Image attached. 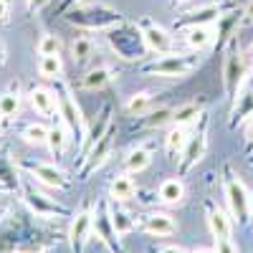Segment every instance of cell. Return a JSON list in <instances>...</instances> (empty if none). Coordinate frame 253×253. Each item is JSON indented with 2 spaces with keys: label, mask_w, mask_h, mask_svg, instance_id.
Wrapping results in <instances>:
<instances>
[{
  "label": "cell",
  "mask_w": 253,
  "mask_h": 253,
  "mask_svg": "<svg viewBox=\"0 0 253 253\" xmlns=\"http://www.w3.org/2000/svg\"><path fill=\"white\" fill-rule=\"evenodd\" d=\"M150 162H152V150L150 147H134V150H129L126 157H124V172H129V175L142 172V170L150 167Z\"/></svg>",
  "instance_id": "29"
},
{
  "label": "cell",
  "mask_w": 253,
  "mask_h": 253,
  "mask_svg": "<svg viewBox=\"0 0 253 253\" xmlns=\"http://www.w3.org/2000/svg\"><path fill=\"white\" fill-rule=\"evenodd\" d=\"M248 56H251V58H253V43H251V48H248Z\"/></svg>",
  "instance_id": "51"
},
{
  "label": "cell",
  "mask_w": 253,
  "mask_h": 253,
  "mask_svg": "<svg viewBox=\"0 0 253 253\" xmlns=\"http://www.w3.org/2000/svg\"><path fill=\"white\" fill-rule=\"evenodd\" d=\"M8 213H10V205H0V223L8 218Z\"/></svg>",
  "instance_id": "47"
},
{
  "label": "cell",
  "mask_w": 253,
  "mask_h": 253,
  "mask_svg": "<svg viewBox=\"0 0 253 253\" xmlns=\"http://www.w3.org/2000/svg\"><path fill=\"white\" fill-rule=\"evenodd\" d=\"M243 152H246V157L253 152V117L246 122V139H243Z\"/></svg>",
  "instance_id": "39"
},
{
  "label": "cell",
  "mask_w": 253,
  "mask_h": 253,
  "mask_svg": "<svg viewBox=\"0 0 253 253\" xmlns=\"http://www.w3.org/2000/svg\"><path fill=\"white\" fill-rule=\"evenodd\" d=\"M246 160H248V165H251V167H253V152H251V155H248V157H246Z\"/></svg>",
  "instance_id": "50"
},
{
  "label": "cell",
  "mask_w": 253,
  "mask_h": 253,
  "mask_svg": "<svg viewBox=\"0 0 253 253\" xmlns=\"http://www.w3.org/2000/svg\"><path fill=\"white\" fill-rule=\"evenodd\" d=\"M223 89H225V101L233 107V101L238 99V91L248 79V61L246 53L238 46V38H233L223 51Z\"/></svg>",
  "instance_id": "6"
},
{
  "label": "cell",
  "mask_w": 253,
  "mask_h": 253,
  "mask_svg": "<svg viewBox=\"0 0 253 253\" xmlns=\"http://www.w3.org/2000/svg\"><path fill=\"white\" fill-rule=\"evenodd\" d=\"M10 20V3L8 0H0V26H5Z\"/></svg>",
  "instance_id": "43"
},
{
  "label": "cell",
  "mask_w": 253,
  "mask_h": 253,
  "mask_svg": "<svg viewBox=\"0 0 253 253\" xmlns=\"http://www.w3.org/2000/svg\"><path fill=\"white\" fill-rule=\"evenodd\" d=\"M53 91H56V99H58V119L66 124L69 134L76 142V150H81L84 137H86V122H84V117H81V107L76 104V96H74L71 86L63 79H56Z\"/></svg>",
  "instance_id": "7"
},
{
  "label": "cell",
  "mask_w": 253,
  "mask_h": 253,
  "mask_svg": "<svg viewBox=\"0 0 253 253\" xmlns=\"http://www.w3.org/2000/svg\"><path fill=\"white\" fill-rule=\"evenodd\" d=\"M0 195H10V193H8V190L3 187V185H0Z\"/></svg>",
  "instance_id": "49"
},
{
  "label": "cell",
  "mask_w": 253,
  "mask_h": 253,
  "mask_svg": "<svg viewBox=\"0 0 253 253\" xmlns=\"http://www.w3.org/2000/svg\"><path fill=\"white\" fill-rule=\"evenodd\" d=\"M137 26H139L142 36H144V43H147V48H150L152 53L162 56V53H170V51H175V41H172L170 31L162 28L160 23H155L152 18H142V20H137Z\"/></svg>",
  "instance_id": "16"
},
{
  "label": "cell",
  "mask_w": 253,
  "mask_h": 253,
  "mask_svg": "<svg viewBox=\"0 0 253 253\" xmlns=\"http://www.w3.org/2000/svg\"><path fill=\"white\" fill-rule=\"evenodd\" d=\"M20 172L31 175L36 182L53 187V190H71V177H66V172L61 167L51 165V162H38V160H18Z\"/></svg>",
  "instance_id": "13"
},
{
  "label": "cell",
  "mask_w": 253,
  "mask_h": 253,
  "mask_svg": "<svg viewBox=\"0 0 253 253\" xmlns=\"http://www.w3.org/2000/svg\"><path fill=\"white\" fill-rule=\"evenodd\" d=\"M215 253H238V248H236V243L230 241V238H220V241H215V248H213Z\"/></svg>",
  "instance_id": "40"
},
{
  "label": "cell",
  "mask_w": 253,
  "mask_h": 253,
  "mask_svg": "<svg viewBox=\"0 0 253 253\" xmlns=\"http://www.w3.org/2000/svg\"><path fill=\"white\" fill-rule=\"evenodd\" d=\"M241 26H243V8L233 5L230 10H225V13L215 20V23H213V31H215L213 51H215V53H223L230 41L238 38V28H241Z\"/></svg>",
  "instance_id": "14"
},
{
  "label": "cell",
  "mask_w": 253,
  "mask_h": 253,
  "mask_svg": "<svg viewBox=\"0 0 253 253\" xmlns=\"http://www.w3.org/2000/svg\"><path fill=\"white\" fill-rule=\"evenodd\" d=\"M112 220H114V228H117V233L119 236H126V233H132L134 230V218H132V213H126V210L119 205V203H114L112 205Z\"/></svg>",
  "instance_id": "37"
},
{
  "label": "cell",
  "mask_w": 253,
  "mask_h": 253,
  "mask_svg": "<svg viewBox=\"0 0 253 253\" xmlns=\"http://www.w3.org/2000/svg\"><path fill=\"white\" fill-rule=\"evenodd\" d=\"M220 175H223V190H225V203H228V210H230V218H233L236 225L246 228L251 223V193H248V187L236 175L230 162H223Z\"/></svg>",
  "instance_id": "5"
},
{
  "label": "cell",
  "mask_w": 253,
  "mask_h": 253,
  "mask_svg": "<svg viewBox=\"0 0 253 253\" xmlns=\"http://www.w3.org/2000/svg\"><path fill=\"white\" fill-rule=\"evenodd\" d=\"M208 132H210V117H208V112H203L200 119L193 126V132L187 134V144H185V150L180 155V162H177V177H185L205 157V152H208Z\"/></svg>",
  "instance_id": "9"
},
{
  "label": "cell",
  "mask_w": 253,
  "mask_h": 253,
  "mask_svg": "<svg viewBox=\"0 0 253 253\" xmlns=\"http://www.w3.org/2000/svg\"><path fill=\"white\" fill-rule=\"evenodd\" d=\"M20 139H23L26 144H36V147L46 144L48 142V126L41 124V122H31L20 129Z\"/></svg>",
  "instance_id": "36"
},
{
  "label": "cell",
  "mask_w": 253,
  "mask_h": 253,
  "mask_svg": "<svg viewBox=\"0 0 253 253\" xmlns=\"http://www.w3.org/2000/svg\"><path fill=\"white\" fill-rule=\"evenodd\" d=\"M63 63H61V53H51V56H41L38 58V76H43L48 81L61 79Z\"/></svg>",
  "instance_id": "34"
},
{
  "label": "cell",
  "mask_w": 253,
  "mask_h": 253,
  "mask_svg": "<svg viewBox=\"0 0 253 253\" xmlns=\"http://www.w3.org/2000/svg\"><path fill=\"white\" fill-rule=\"evenodd\" d=\"M112 114H114V104H112V101H104L101 107H99V112H96V117L86 124V137H84V144H81V150H79V157H84L104 134H107V129L114 124Z\"/></svg>",
  "instance_id": "17"
},
{
  "label": "cell",
  "mask_w": 253,
  "mask_h": 253,
  "mask_svg": "<svg viewBox=\"0 0 253 253\" xmlns=\"http://www.w3.org/2000/svg\"><path fill=\"white\" fill-rule=\"evenodd\" d=\"M251 215H253V195H251Z\"/></svg>",
  "instance_id": "52"
},
{
  "label": "cell",
  "mask_w": 253,
  "mask_h": 253,
  "mask_svg": "<svg viewBox=\"0 0 253 253\" xmlns=\"http://www.w3.org/2000/svg\"><path fill=\"white\" fill-rule=\"evenodd\" d=\"M20 193H23V205L26 210H31L33 218H41V220H56V218H74V210L61 205L56 200H51L46 193L33 185V177L31 175H23V185H20Z\"/></svg>",
  "instance_id": "8"
},
{
  "label": "cell",
  "mask_w": 253,
  "mask_h": 253,
  "mask_svg": "<svg viewBox=\"0 0 253 253\" xmlns=\"http://www.w3.org/2000/svg\"><path fill=\"white\" fill-rule=\"evenodd\" d=\"M28 101L36 114L46 117V119H56L58 117V99H56V91L53 89H46V86H33L28 91Z\"/></svg>",
  "instance_id": "21"
},
{
  "label": "cell",
  "mask_w": 253,
  "mask_h": 253,
  "mask_svg": "<svg viewBox=\"0 0 253 253\" xmlns=\"http://www.w3.org/2000/svg\"><path fill=\"white\" fill-rule=\"evenodd\" d=\"M91 215H94V205L89 200H84V205L79 208V213H74L71 218V228H69V246L74 253H84L91 233Z\"/></svg>",
  "instance_id": "15"
},
{
  "label": "cell",
  "mask_w": 253,
  "mask_h": 253,
  "mask_svg": "<svg viewBox=\"0 0 253 253\" xmlns=\"http://www.w3.org/2000/svg\"><path fill=\"white\" fill-rule=\"evenodd\" d=\"M63 20L74 28L81 31H107L117 23H124V13L104 5V3H84V5H74L71 10L63 13Z\"/></svg>",
  "instance_id": "3"
},
{
  "label": "cell",
  "mask_w": 253,
  "mask_h": 253,
  "mask_svg": "<svg viewBox=\"0 0 253 253\" xmlns=\"http://www.w3.org/2000/svg\"><path fill=\"white\" fill-rule=\"evenodd\" d=\"M251 117H253V76L246 79V84H243L241 91H238V99L233 101V107H230V112H228V126H230V129H236V126H241Z\"/></svg>",
  "instance_id": "18"
},
{
  "label": "cell",
  "mask_w": 253,
  "mask_h": 253,
  "mask_svg": "<svg viewBox=\"0 0 253 253\" xmlns=\"http://www.w3.org/2000/svg\"><path fill=\"white\" fill-rule=\"evenodd\" d=\"M114 137H117V124L109 126L107 134H104L86 155L79 157V162H76V180H89V177L99 170V167H104V162H107L109 155H112Z\"/></svg>",
  "instance_id": "11"
},
{
  "label": "cell",
  "mask_w": 253,
  "mask_h": 253,
  "mask_svg": "<svg viewBox=\"0 0 253 253\" xmlns=\"http://www.w3.org/2000/svg\"><path fill=\"white\" fill-rule=\"evenodd\" d=\"M104 38H107L109 48L126 63H139L147 53H150L139 26L132 23V20H124V23H117V26L107 28L104 31Z\"/></svg>",
  "instance_id": "2"
},
{
  "label": "cell",
  "mask_w": 253,
  "mask_h": 253,
  "mask_svg": "<svg viewBox=\"0 0 253 253\" xmlns=\"http://www.w3.org/2000/svg\"><path fill=\"white\" fill-rule=\"evenodd\" d=\"M74 5H81V0H61V3L56 5V10H53V15H63L66 10H71Z\"/></svg>",
  "instance_id": "42"
},
{
  "label": "cell",
  "mask_w": 253,
  "mask_h": 253,
  "mask_svg": "<svg viewBox=\"0 0 253 253\" xmlns=\"http://www.w3.org/2000/svg\"><path fill=\"white\" fill-rule=\"evenodd\" d=\"M56 243L58 233L36 225L31 210L8 218L5 225L0 228V253H46Z\"/></svg>",
  "instance_id": "1"
},
{
  "label": "cell",
  "mask_w": 253,
  "mask_h": 253,
  "mask_svg": "<svg viewBox=\"0 0 253 253\" xmlns=\"http://www.w3.org/2000/svg\"><path fill=\"white\" fill-rule=\"evenodd\" d=\"M69 134V129H66V124H53V126H48V150H51V157H56V160H61L63 157V150H66V137Z\"/></svg>",
  "instance_id": "31"
},
{
  "label": "cell",
  "mask_w": 253,
  "mask_h": 253,
  "mask_svg": "<svg viewBox=\"0 0 253 253\" xmlns=\"http://www.w3.org/2000/svg\"><path fill=\"white\" fill-rule=\"evenodd\" d=\"M205 215H208V228H210V233H213L215 241L233 236V218L225 210H220L213 200H205Z\"/></svg>",
  "instance_id": "20"
},
{
  "label": "cell",
  "mask_w": 253,
  "mask_h": 253,
  "mask_svg": "<svg viewBox=\"0 0 253 253\" xmlns=\"http://www.w3.org/2000/svg\"><path fill=\"white\" fill-rule=\"evenodd\" d=\"M112 81H114V69L112 66H96V69H89L81 76L79 86L84 91H101V89H107Z\"/></svg>",
  "instance_id": "24"
},
{
  "label": "cell",
  "mask_w": 253,
  "mask_h": 253,
  "mask_svg": "<svg viewBox=\"0 0 253 253\" xmlns=\"http://www.w3.org/2000/svg\"><path fill=\"white\" fill-rule=\"evenodd\" d=\"M155 104V94L152 91H137L129 96V101H126V112H129L132 117H142L152 109Z\"/></svg>",
  "instance_id": "35"
},
{
  "label": "cell",
  "mask_w": 253,
  "mask_h": 253,
  "mask_svg": "<svg viewBox=\"0 0 253 253\" xmlns=\"http://www.w3.org/2000/svg\"><path fill=\"white\" fill-rule=\"evenodd\" d=\"M236 3L233 0H215V3H205L200 8H193V10H185L180 18H175L172 28L175 31H187V28H195V26H213L215 20L230 10Z\"/></svg>",
  "instance_id": "12"
},
{
  "label": "cell",
  "mask_w": 253,
  "mask_h": 253,
  "mask_svg": "<svg viewBox=\"0 0 253 253\" xmlns=\"http://www.w3.org/2000/svg\"><path fill=\"white\" fill-rule=\"evenodd\" d=\"M5 61H8V51H5V46H3V41H0V69L5 66Z\"/></svg>",
  "instance_id": "46"
},
{
  "label": "cell",
  "mask_w": 253,
  "mask_h": 253,
  "mask_svg": "<svg viewBox=\"0 0 253 253\" xmlns=\"http://www.w3.org/2000/svg\"><path fill=\"white\" fill-rule=\"evenodd\" d=\"M213 41H215V31L213 26H195V28H187L185 31V43L190 46V51H205V48H213Z\"/></svg>",
  "instance_id": "26"
},
{
  "label": "cell",
  "mask_w": 253,
  "mask_h": 253,
  "mask_svg": "<svg viewBox=\"0 0 253 253\" xmlns=\"http://www.w3.org/2000/svg\"><path fill=\"white\" fill-rule=\"evenodd\" d=\"M203 112H205V109H203V104H198V101H187V104H182V107H177V109L172 112V124H177V126L195 124V122L200 119Z\"/></svg>",
  "instance_id": "33"
},
{
  "label": "cell",
  "mask_w": 253,
  "mask_h": 253,
  "mask_svg": "<svg viewBox=\"0 0 253 253\" xmlns=\"http://www.w3.org/2000/svg\"><path fill=\"white\" fill-rule=\"evenodd\" d=\"M137 195V185L129 177V172H122L109 182V200L112 203H126Z\"/></svg>",
  "instance_id": "27"
},
{
  "label": "cell",
  "mask_w": 253,
  "mask_h": 253,
  "mask_svg": "<svg viewBox=\"0 0 253 253\" xmlns=\"http://www.w3.org/2000/svg\"><path fill=\"white\" fill-rule=\"evenodd\" d=\"M172 112L175 109H170V107H152L147 114H142V117H137V122H134V129H139V132H155V129H162L165 124H172Z\"/></svg>",
  "instance_id": "23"
},
{
  "label": "cell",
  "mask_w": 253,
  "mask_h": 253,
  "mask_svg": "<svg viewBox=\"0 0 253 253\" xmlns=\"http://www.w3.org/2000/svg\"><path fill=\"white\" fill-rule=\"evenodd\" d=\"M157 195L165 205H177L185 200V185L180 177H170V180H165L157 190Z\"/></svg>",
  "instance_id": "30"
},
{
  "label": "cell",
  "mask_w": 253,
  "mask_h": 253,
  "mask_svg": "<svg viewBox=\"0 0 253 253\" xmlns=\"http://www.w3.org/2000/svg\"><path fill=\"white\" fill-rule=\"evenodd\" d=\"M38 56H51V53H61V38L56 33H46L43 38L38 41V46H36Z\"/></svg>",
  "instance_id": "38"
},
{
  "label": "cell",
  "mask_w": 253,
  "mask_h": 253,
  "mask_svg": "<svg viewBox=\"0 0 253 253\" xmlns=\"http://www.w3.org/2000/svg\"><path fill=\"white\" fill-rule=\"evenodd\" d=\"M200 66V56L198 51H190V53H180V51H170V53H162L152 61H144L139 71L144 76H160V79H185L190 76L195 69Z\"/></svg>",
  "instance_id": "4"
},
{
  "label": "cell",
  "mask_w": 253,
  "mask_h": 253,
  "mask_svg": "<svg viewBox=\"0 0 253 253\" xmlns=\"http://www.w3.org/2000/svg\"><path fill=\"white\" fill-rule=\"evenodd\" d=\"M152 253H185L180 246H162V248H157V251H152Z\"/></svg>",
  "instance_id": "45"
},
{
  "label": "cell",
  "mask_w": 253,
  "mask_h": 253,
  "mask_svg": "<svg viewBox=\"0 0 253 253\" xmlns=\"http://www.w3.org/2000/svg\"><path fill=\"white\" fill-rule=\"evenodd\" d=\"M190 253H215V251H208V248H195V251H190Z\"/></svg>",
  "instance_id": "48"
},
{
  "label": "cell",
  "mask_w": 253,
  "mask_h": 253,
  "mask_svg": "<svg viewBox=\"0 0 253 253\" xmlns=\"http://www.w3.org/2000/svg\"><path fill=\"white\" fill-rule=\"evenodd\" d=\"M91 233L112 253H126L124 246H122V238L117 233V228H114V220H112V203H109V198L96 200L94 215H91Z\"/></svg>",
  "instance_id": "10"
},
{
  "label": "cell",
  "mask_w": 253,
  "mask_h": 253,
  "mask_svg": "<svg viewBox=\"0 0 253 253\" xmlns=\"http://www.w3.org/2000/svg\"><path fill=\"white\" fill-rule=\"evenodd\" d=\"M187 134L190 132L185 129V126H177V124H172L170 132L165 134V152L172 162H180V155H182L185 144H187Z\"/></svg>",
  "instance_id": "28"
},
{
  "label": "cell",
  "mask_w": 253,
  "mask_h": 253,
  "mask_svg": "<svg viewBox=\"0 0 253 253\" xmlns=\"http://www.w3.org/2000/svg\"><path fill=\"white\" fill-rule=\"evenodd\" d=\"M48 3H51V0H26V13L28 15H36L38 10H43Z\"/></svg>",
  "instance_id": "41"
},
{
  "label": "cell",
  "mask_w": 253,
  "mask_h": 253,
  "mask_svg": "<svg viewBox=\"0 0 253 253\" xmlns=\"http://www.w3.org/2000/svg\"><path fill=\"white\" fill-rule=\"evenodd\" d=\"M96 51V43L91 36H76L74 43H71V56H74V63L76 66H84Z\"/></svg>",
  "instance_id": "32"
},
{
  "label": "cell",
  "mask_w": 253,
  "mask_h": 253,
  "mask_svg": "<svg viewBox=\"0 0 253 253\" xmlns=\"http://www.w3.org/2000/svg\"><path fill=\"white\" fill-rule=\"evenodd\" d=\"M139 228L150 236H157V238H165V236H172L177 233V223L170 213H162V210H150L139 218Z\"/></svg>",
  "instance_id": "19"
},
{
  "label": "cell",
  "mask_w": 253,
  "mask_h": 253,
  "mask_svg": "<svg viewBox=\"0 0 253 253\" xmlns=\"http://www.w3.org/2000/svg\"><path fill=\"white\" fill-rule=\"evenodd\" d=\"M0 185H3L8 193H15V190H20V185H23L20 167L13 162L8 147H3V150H0Z\"/></svg>",
  "instance_id": "22"
},
{
  "label": "cell",
  "mask_w": 253,
  "mask_h": 253,
  "mask_svg": "<svg viewBox=\"0 0 253 253\" xmlns=\"http://www.w3.org/2000/svg\"><path fill=\"white\" fill-rule=\"evenodd\" d=\"M172 3H185V0H172Z\"/></svg>",
  "instance_id": "53"
},
{
  "label": "cell",
  "mask_w": 253,
  "mask_h": 253,
  "mask_svg": "<svg viewBox=\"0 0 253 253\" xmlns=\"http://www.w3.org/2000/svg\"><path fill=\"white\" fill-rule=\"evenodd\" d=\"M20 112V81H13L10 86L0 94V122H13Z\"/></svg>",
  "instance_id": "25"
},
{
  "label": "cell",
  "mask_w": 253,
  "mask_h": 253,
  "mask_svg": "<svg viewBox=\"0 0 253 253\" xmlns=\"http://www.w3.org/2000/svg\"><path fill=\"white\" fill-rule=\"evenodd\" d=\"M243 26H253V0L243 5Z\"/></svg>",
  "instance_id": "44"
}]
</instances>
